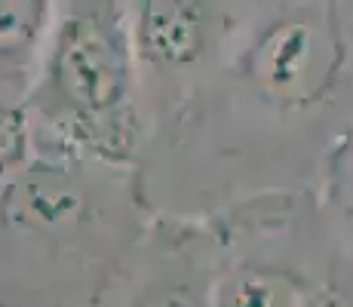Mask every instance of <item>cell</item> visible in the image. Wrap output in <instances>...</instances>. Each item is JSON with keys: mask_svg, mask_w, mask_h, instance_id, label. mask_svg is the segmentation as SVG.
Listing matches in <instances>:
<instances>
[{"mask_svg": "<svg viewBox=\"0 0 353 307\" xmlns=\"http://www.w3.org/2000/svg\"><path fill=\"white\" fill-rule=\"evenodd\" d=\"M135 40L120 0H68L40 56L34 105L92 148L132 139Z\"/></svg>", "mask_w": 353, "mask_h": 307, "instance_id": "cell-1", "label": "cell"}, {"mask_svg": "<svg viewBox=\"0 0 353 307\" xmlns=\"http://www.w3.org/2000/svg\"><path fill=\"white\" fill-rule=\"evenodd\" d=\"M52 22V0H0V71H25L43 56Z\"/></svg>", "mask_w": 353, "mask_h": 307, "instance_id": "cell-4", "label": "cell"}, {"mask_svg": "<svg viewBox=\"0 0 353 307\" xmlns=\"http://www.w3.org/2000/svg\"><path fill=\"white\" fill-rule=\"evenodd\" d=\"M12 135H16V126H12L10 114L0 108V157H6L12 151Z\"/></svg>", "mask_w": 353, "mask_h": 307, "instance_id": "cell-5", "label": "cell"}, {"mask_svg": "<svg viewBox=\"0 0 353 307\" xmlns=\"http://www.w3.org/2000/svg\"><path fill=\"white\" fill-rule=\"evenodd\" d=\"M344 194H347V203H350V212H353V139L347 145V160H344Z\"/></svg>", "mask_w": 353, "mask_h": 307, "instance_id": "cell-6", "label": "cell"}, {"mask_svg": "<svg viewBox=\"0 0 353 307\" xmlns=\"http://www.w3.org/2000/svg\"><path fill=\"white\" fill-rule=\"evenodd\" d=\"M139 59L157 68H185L200 59L209 40L206 0H135L129 19Z\"/></svg>", "mask_w": 353, "mask_h": 307, "instance_id": "cell-3", "label": "cell"}, {"mask_svg": "<svg viewBox=\"0 0 353 307\" xmlns=\"http://www.w3.org/2000/svg\"><path fill=\"white\" fill-rule=\"evenodd\" d=\"M350 46L335 10L304 3L280 12L255 37L246 74L268 105L307 111L325 101L347 77Z\"/></svg>", "mask_w": 353, "mask_h": 307, "instance_id": "cell-2", "label": "cell"}]
</instances>
